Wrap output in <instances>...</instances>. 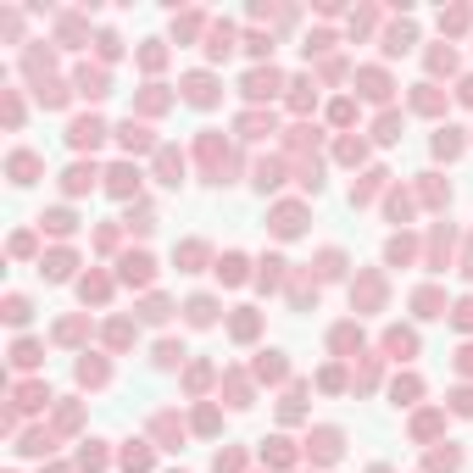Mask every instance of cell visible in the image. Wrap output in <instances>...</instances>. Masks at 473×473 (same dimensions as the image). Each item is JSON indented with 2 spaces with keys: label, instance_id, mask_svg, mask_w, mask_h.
I'll return each mask as SVG.
<instances>
[{
  "label": "cell",
  "instance_id": "6da1fadb",
  "mask_svg": "<svg viewBox=\"0 0 473 473\" xmlns=\"http://www.w3.org/2000/svg\"><path fill=\"white\" fill-rule=\"evenodd\" d=\"M67 140H73V145H78V151H90V145H101V140H106V128H101V123H95V117H78V123H73V134H67Z\"/></svg>",
  "mask_w": 473,
  "mask_h": 473
},
{
  "label": "cell",
  "instance_id": "7a4b0ae2",
  "mask_svg": "<svg viewBox=\"0 0 473 473\" xmlns=\"http://www.w3.org/2000/svg\"><path fill=\"white\" fill-rule=\"evenodd\" d=\"M307 446H312V457H318V462H334V457H340V429H318Z\"/></svg>",
  "mask_w": 473,
  "mask_h": 473
},
{
  "label": "cell",
  "instance_id": "3957f363",
  "mask_svg": "<svg viewBox=\"0 0 473 473\" xmlns=\"http://www.w3.org/2000/svg\"><path fill=\"white\" fill-rule=\"evenodd\" d=\"M184 101H195V106H212V101H218V90H212V78H206V73L184 78Z\"/></svg>",
  "mask_w": 473,
  "mask_h": 473
},
{
  "label": "cell",
  "instance_id": "277c9868",
  "mask_svg": "<svg viewBox=\"0 0 473 473\" xmlns=\"http://www.w3.org/2000/svg\"><path fill=\"white\" fill-rule=\"evenodd\" d=\"M273 90H279V73H273V67H268V73L256 67V73L245 78V95H251V101H262V95H273Z\"/></svg>",
  "mask_w": 473,
  "mask_h": 473
},
{
  "label": "cell",
  "instance_id": "5b68a950",
  "mask_svg": "<svg viewBox=\"0 0 473 473\" xmlns=\"http://www.w3.org/2000/svg\"><path fill=\"white\" fill-rule=\"evenodd\" d=\"M106 179H112V195H134V190H140V173H134V167H112Z\"/></svg>",
  "mask_w": 473,
  "mask_h": 473
},
{
  "label": "cell",
  "instance_id": "8992f818",
  "mask_svg": "<svg viewBox=\"0 0 473 473\" xmlns=\"http://www.w3.org/2000/svg\"><path fill=\"white\" fill-rule=\"evenodd\" d=\"M184 318H190L195 329H206L212 318H218V307H212V301H206V295H195V301H190V307H184Z\"/></svg>",
  "mask_w": 473,
  "mask_h": 473
},
{
  "label": "cell",
  "instance_id": "52a82bcc",
  "mask_svg": "<svg viewBox=\"0 0 473 473\" xmlns=\"http://www.w3.org/2000/svg\"><path fill=\"white\" fill-rule=\"evenodd\" d=\"M218 279H223V284H240V279H245V256H240V251H229L223 262H218Z\"/></svg>",
  "mask_w": 473,
  "mask_h": 473
},
{
  "label": "cell",
  "instance_id": "ba28073f",
  "mask_svg": "<svg viewBox=\"0 0 473 473\" xmlns=\"http://www.w3.org/2000/svg\"><path fill=\"white\" fill-rule=\"evenodd\" d=\"M151 268H156L151 256H123V279H134V284H145V279H151Z\"/></svg>",
  "mask_w": 473,
  "mask_h": 473
},
{
  "label": "cell",
  "instance_id": "9c48e42d",
  "mask_svg": "<svg viewBox=\"0 0 473 473\" xmlns=\"http://www.w3.org/2000/svg\"><path fill=\"white\" fill-rule=\"evenodd\" d=\"M34 167H39V162H34L28 151H17V156H12V184H34Z\"/></svg>",
  "mask_w": 473,
  "mask_h": 473
},
{
  "label": "cell",
  "instance_id": "30bf717a",
  "mask_svg": "<svg viewBox=\"0 0 473 473\" xmlns=\"http://www.w3.org/2000/svg\"><path fill=\"white\" fill-rule=\"evenodd\" d=\"M384 346H390V351H396V357H401V362H407V357H412V351H418V340H412V334H407V329H390V340H384Z\"/></svg>",
  "mask_w": 473,
  "mask_h": 473
},
{
  "label": "cell",
  "instance_id": "8fae6325",
  "mask_svg": "<svg viewBox=\"0 0 473 473\" xmlns=\"http://www.w3.org/2000/svg\"><path fill=\"white\" fill-rule=\"evenodd\" d=\"M117 140H123L128 151H145V145H151V134H145V128H134V123H123V128H117Z\"/></svg>",
  "mask_w": 473,
  "mask_h": 473
},
{
  "label": "cell",
  "instance_id": "7c38bea8",
  "mask_svg": "<svg viewBox=\"0 0 473 473\" xmlns=\"http://www.w3.org/2000/svg\"><path fill=\"white\" fill-rule=\"evenodd\" d=\"M90 184H95V167H84V162L67 167V190H73V195H78V190H90Z\"/></svg>",
  "mask_w": 473,
  "mask_h": 473
},
{
  "label": "cell",
  "instance_id": "4fadbf2b",
  "mask_svg": "<svg viewBox=\"0 0 473 473\" xmlns=\"http://www.w3.org/2000/svg\"><path fill=\"white\" fill-rule=\"evenodd\" d=\"M457 151H462L457 128H440V134H435V156H457Z\"/></svg>",
  "mask_w": 473,
  "mask_h": 473
},
{
  "label": "cell",
  "instance_id": "5bb4252c",
  "mask_svg": "<svg viewBox=\"0 0 473 473\" xmlns=\"http://www.w3.org/2000/svg\"><path fill=\"white\" fill-rule=\"evenodd\" d=\"M212 56H229L234 51V28H212V45H206Z\"/></svg>",
  "mask_w": 473,
  "mask_h": 473
},
{
  "label": "cell",
  "instance_id": "9a60e30c",
  "mask_svg": "<svg viewBox=\"0 0 473 473\" xmlns=\"http://www.w3.org/2000/svg\"><path fill=\"white\" fill-rule=\"evenodd\" d=\"M78 84H84V95H90V101L106 95V73H78Z\"/></svg>",
  "mask_w": 473,
  "mask_h": 473
},
{
  "label": "cell",
  "instance_id": "2e32d148",
  "mask_svg": "<svg viewBox=\"0 0 473 473\" xmlns=\"http://www.w3.org/2000/svg\"><path fill=\"white\" fill-rule=\"evenodd\" d=\"M412 106H418V112H440V95H435V84H418Z\"/></svg>",
  "mask_w": 473,
  "mask_h": 473
},
{
  "label": "cell",
  "instance_id": "e0dca14e",
  "mask_svg": "<svg viewBox=\"0 0 473 473\" xmlns=\"http://www.w3.org/2000/svg\"><path fill=\"white\" fill-rule=\"evenodd\" d=\"M273 229H279V234H301V212H295V206H284Z\"/></svg>",
  "mask_w": 473,
  "mask_h": 473
},
{
  "label": "cell",
  "instance_id": "ac0fdd59",
  "mask_svg": "<svg viewBox=\"0 0 473 473\" xmlns=\"http://www.w3.org/2000/svg\"><path fill=\"white\" fill-rule=\"evenodd\" d=\"M256 373H262V379H284V362H279V351H268L262 362H256Z\"/></svg>",
  "mask_w": 473,
  "mask_h": 473
},
{
  "label": "cell",
  "instance_id": "d6986e66",
  "mask_svg": "<svg viewBox=\"0 0 473 473\" xmlns=\"http://www.w3.org/2000/svg\"><path fill=\"white\" fill-rule=\"evenodd\" d=\"M45 229H51V234H67V229H73V212H51Z\"/></svg>",
  "mask_w": 473,
  "mask_h": 473
},
{
  "label": "cell",
  "instance_id": "ffe728a7",
  "mask_svg": "<svg viewBox=\"0 0 473 473\" xmlns=\"http://www.w3.org/2000/svg\"><path fill=\"white\" fill-rule=\"evenodd\" d=\"M67 268H73V256H67V251H56V256H51V268H45V273H51V279H67Z\"/></svg>",
  "mask_w": 473,
  "mask_h": 473
},
{
  "label": "cell",
  "instance_id": "44dd1931",
  "mask_svg": "<svg viewBox=\"0 0 473 473\" xmlns=\"http://www.w3.org/2000/svg\"><path fill=\"white\" fill-rule=\"evenodd\" d=\"M123 462L140 473V468H151V451H145V446H134V451H123Z\"/></svg>",
  "mask_w": 473,
  "mask_h": 473
},
{
  "label": "cell",
  "instance_id": "7402d4cb",
  "mask_svg": "<svg viewBox=\"0 0 473 473\" xmlns=\"http://www.w3.org/2000/svg\"><path fill=\"white\" fill-rule=\"evenodd\" d=\"M179 167H184V162H179L173 151H162V173H167V184H179Z\"/></svg>",
  "mask_w": 473,
  "mask_h": 473
},
{
  "label": "cell",
  "instance_id": "603a6c76",
  "mask_svg": "<svg viewBox=\"0 0 473 473\" xmlns=\"http://www.w3.org/2000/svg\"><path fill=\"white\" fill-rule=\"evenodd\" d=\"M357 340H362V334H357L351 323H346V329H334V351H346V346H357Z\"/></svg>",
  "mask_w": 473,
  "mask_h": 473
},
{
  "label": "cell",
  "instance_id": "cb8c5ba5",
  "mask_svg": "<svg viewBox=\"0 0 473 473\" xmlns=\"http://www.w3.org/2000/svg\"><path fill=\"white\" fill-rule=\"evenodd\" d=\"M179 357H184V346H173V340H167V346H162V351H156V362H162V368H173V362H179Z\"/></svg>",
  "mask_w": 473,
  "mask_h": 473
},
{
  "label": "cell",
  "instance_id": "d4e9b609",
  "mask_svg": "<svg viewBox=\"0 0 473 473\" xmlns=\"http://www.w3.org/2000/svg\"><path fill=\"white\" fill-rule=\"evenodd\" d=\"M6 318H12V323H23V318H28V301H23V295H12V301H6Z\"/></svg>",
  "mask_w": 473,
  "mask_h": 473
},
{
  "label": "cell",
  "instance_id": "484cf974",
  "mask_svg": "<svg viewBox=\"0 0 473 473\" xmlns=\"http://www.w3.org/2000/svg\"><path fill=\"white\" fill-rule=\"evenodd\" d=\"M362 84H368V95H373V101H384V73H362Z\"/></svg>",
  "mask_w": 473,
  "mask_h": 473
},
{
  "label": "cell",
  "instance_id": "4316f807",
  "mask_svg": "<svg viewBox=\"0 0 473 473\" xmlns=\"http://www.w3.org/2000/svg\"><path fill=\"white\" fill-rule=\"evenodd\" d=\"M268 462H290V440H268Z\"/></svg>",
  "mask_w": 473,
  "mask_h": 473
},
{
  "label": "cell",
  "instance_id": "83f0119b",
  "mask_svg": "<svg viewBox=\"0 0 473 473\" xmlns=\"http://www.w3.org/2000/svg\"><path fill=\"white\" fill-rule=\"evenodd\" d=\"M179 262H190V268L206 262V245H184V251H179Z\"/></svg>",
  "mask_w": 473,
  "mask_h": 473
},
{
  "label": "cell",
  "instance_id": "f1b7e54d",
  "mask_svg": "<svg viewBox=\"0 0 473 473\" xmlns=\"http://www.w3.org/2000/svg\"><path fill=\"white\" fill-rule=\"evenodd\" d=\"M279 268H284L279 256H268V262H262V284H279Z\"/></svg>",
  "mask_w": 473,
  "mask_h": 473
},
{
  "label": "cell",
  "instance_id": "f546056e",
  "mask_svg": "<svg viewBox=\"0 0 473 473\" xmlns=\"http://www.w3.org/2000/svg\"><path fill=\"white\" fill-rule=\"evenodd\" d=\"M451 318H457V329H473V301H462V307H457Z\"/></svg>",
  "mask_w": 473,
  "mask_h": 473
},
{
  "label": "cell",
  "instance_id": "4dcf8cb0",
  "mask_svg": "<svg viewBox=\"0 0 473 473\" xmlns=\"http://www.w3.org/2000/svg\"><path fill=\"white\" fill-rule=\"evenodd\" d=\"M234 334H240V340H251V334H256V318H251V312H245V318H234Z\"/></svg>",
  "mask_w": 473,
  "mask_h": 473
},
{
  "label": "cell",
  "instance_id": "1f68e13d",
  "mask_svg": "<svg viewBox=\"0 0 473 473\" xmlns=\"http://www.w3.org/2000/svg\"><path fill=\"white\" fill-rule=\"evenodd\" d=\"M218 473H240V451H223L218 457Z\"/></svg>",
  "mask_w": 473,
  "mask_h": 473
},
{
  "label": "cell",
  "instance_id": "d6a6232c",
  "mask_svg": "<svg viewBox=\"0 0 473 473\" xmlns=\"http://www.w3.org/2000/svg\"><path fill=\"white\" fill-rule=\"evenodd\" d=\"M462 373H473V346H468V351H462Z\"/></svg>",
  "mask_w": 473,
  "mask_h": 473
}]
</instances>
